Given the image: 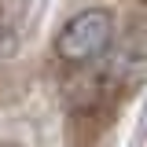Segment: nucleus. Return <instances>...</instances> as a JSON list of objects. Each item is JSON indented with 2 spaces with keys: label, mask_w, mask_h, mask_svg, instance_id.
Instances as JSON below:
<instances>
[{
  "label": "nucleus",
  "mask_w": 147,
  "mask_h": 147,
  "mask_svg": "<svg viewBox=\"0 0 147 147\" xmlns=\"http://www.w3.org/2000/svg\"><path fill=\"white\" fill-rule=\"evenodd\" d=\"M110 40H114V22L107 11H77L59 30L55 52L66 63H92L110 48Z\"/></svg>",
  "instance_id": "nucleus-1"
}]
</instances>
